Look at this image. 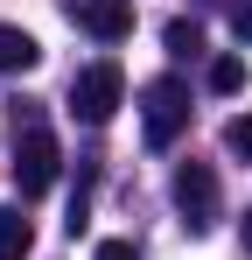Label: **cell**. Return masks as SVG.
Wrapping results in <instances>:
<instances>
[{
	"mask_svg": "<svg viewBox=\"0 0 252 260\" xmlns=\"http://www.w3.org/2000/svg\"><path fill=\"white\" fill-rule=\"evenodd\" d=\"M119 106H126V71L112 56H105V63H84L77 78H70V113H77L84 127H105Z\"/></svg>",
	"mask_w": 252,
	"mask_h": 260,
	"instance_id": "cell-1",
	"label": "cell"
},
{
	"mask_svg": "<svg viewBox=\"0 0 252 260\" xmlns=\"http://www.w3.org/2000/svg\"><path fill=\"white\" fill-rule=\"evenodd\" d=\"M182 127H189V85L182 78H154L140 91V134H147V148H175Z\"/></svg>",
	"mask_w": 252,
	"mask_h": 260,
	"instance_id": "cell-2",
	"label": "cell"
},
{
	"mask_svg": "<svg viewBox=\"0 0 252 260\" xmlns=\"http://www.w3.org/2000/svg\"><path fill=\"white\" fill-rule=\"evenodd\" d=\"M175 211L189 232H210L217 225V169L210 162H182L175 169Z\"/></svg>",
	"mask_w": 252,
	"mask_h": 260,
	"instance_id": "cell-3",
	"label": "cell"
},
{
	"mask_svg": "<svg viewBox=\"0 0 252 260\" xmlns=\"http://www.w3.org/2000/svg\"><path fill=\"white\" fill-rule=\"evenodd\" d=\"M56 134L49 127H28L21 141H14V183H21V197H42L49 183H56Z\"/></svg>",
	"mask_w": 252,
	"mask_h": 260,
	"instance_id": "cell-4",
	"label": "cell"
},
{
	"mask_svg": "<svg viewBox=\"0 0 252 260\" xmlns=\"http://www.w3.org/2000/svg\"><path fill=\"white\" fill-rule=\"evenodd\" d=\"M63 14L98 43H126L133 36V7H119V0H63Z\"/></svg>",
	"mask_w": 252,
	"mask_h": 260,
	"instance_id": "cell-5",
	"label": "cell"
},
{
	"mask_svg": "<svg viewBox=\"0 0 252 260\" xmlns=\"http://www.w3.org/2000/svg\"><path fill=\"white\" fill-rule=\"evenodd\" d=\"M35 63H42V43L28 36V28L0 21V78H7V71H35Z\"/></svg>",
	"mask_w": 252,
	"mask_h": 260,
	"instance_id": "cell-6",
	"label": "cell"
},
{
	"mask_svg": "<svg viewBox=\"0 0 252 260\" xmlns=\"http://www.w3.org/2000/svg\"><path fill=\"white\" fill-rule=\"evenodd\" d=\"M28 246H35L28 218H21V211H0V260H28Z\"/></svg>",
	"mask_w": 252,
	"mask_h": 260,
	"instance_id": "cell-7",
	"label": "cell"
},
{
	"mask_svg": "<svg viewBox=\"0 0 252 260\" xmlns=\"http://www.w3.org/2000/svg\"><path fill=\"white\" fill-rule=\"evenodd\" d=\"M161 43L175 49V56H196V49H203V28H196V21H168V28H161Z\"/></svg>",
	"mask_w": 252,
	"mask_h": 260,
	"instance_id": "cell-8",
	"label": "cell"
},
{
	"mask_svg": "<svg viewBox=\"0 0 252 260\" xmlns=\"http://www.w3.org/2000/svg\"><path fill=\"white\" fill-rule=\"evenodd\" d=\"M245 85V56H217L210 63V91H238Z\"/></svg>",
	"mask_w": 252,
	"mask_h": 260,
	"instance_id": "cell-9",
	"label": "cell"
},
{
	"mask_svg": "<svg viewBox=\"0 0 252 260\" xmlns=\"http://www.w3.org/2000/svg\"><path fill=\"white\" fill-rule=\"evenodd\" d=\"M224 148H231L238 162H252V113H238V120L224 127Z\"/></svg>",
	"mask_w": 252,
	"mask_h": 260,
	"instance_id": "cell-10",
	"label": "cell"
},
{
	"mask_svg": "<svg viewBox=\"0 0 252 260\" xmlns=\"http://www.w3.org/2000/svg\"><path fill=\"white\" fill-rule=\"evenodd\" d=\"M231 28H238V43H252V0H238V7H231Z\"/></svg>",
	"mask_w": 252,
	"mask_h": 260,
	"instance_id": "cell-11",
	"label": "cell"
},
{
	"mask_svg": "<svg viewBox=\"0 0 252 260\" xmlns=\"http://www.w3.org/2000/svg\"><path fill=\"white\" fill-rule=\"evenodd\" d=\"M91 260H140V253H133L126 239H105V246H98V253H91Z\"/></svg>",
	"mask_w": 252,
	"mask_h": 260,
	"instance_id": "cell-12",
	"label": "cell"
},
{
	"mask_svg": "<svg viewBox=\"0 0 252 260\" xmlns=\"http://www.w3.org/2000/svg\"><path fill=\"white\" fill-rule=\"evenodd\" d=\"M238 246L252 253V204H245V218H238Z\"/></svg>",
	"mask_w": 252,
	"mask_h": 260,
	"instance_id": "cell-13",
	"label": "cell"
},
{
	"mask_svg": "<svg viewBox=\"0 0 252 260\" xmlns=\"http://www.w3.org/2000/svg\"><path fill=\"white\" fill-rule=\"evenodd\" d=\"M119 7H133V0H119Z\"/></svg>",
	"mask_w": 252,
	"mask_h": 260,
	"instance_id": "cell-14",
	"label": "cell"
}]
</instances>
